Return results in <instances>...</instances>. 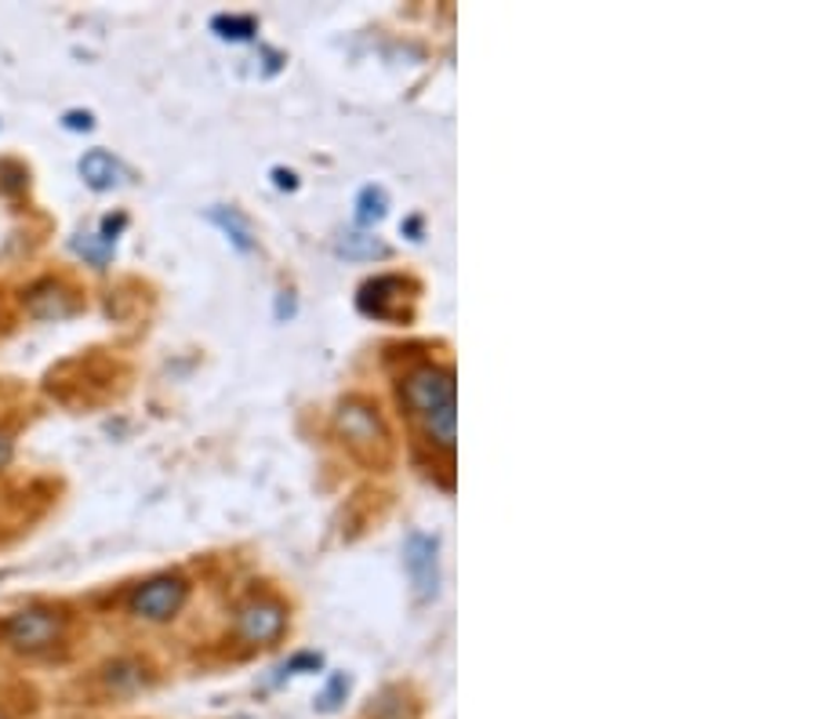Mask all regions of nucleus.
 Instances as JSON below:
<instances>
[{"instance_id": "f257e3e1", "label": "nucleus", "mask_w": 817, "mask_h": 719, "mask_svg": "<svg viewBox=\"0 0 817 719\" xmlns=\"http://www.w3.org/2000/svg\"><path fill=\"white\" fill-rule=\"evenodd\" d=\"M404 400L414 411V418L422 422V429L436 440L443 451L454 447V425H459V407H454V375L447 367L436 364H422L414 367L404 378Z\"/></svg>"}, {"instance_id": "f03ea898", "label": "nucleus", "mask_w": 817, "mask_h": 719, "mask_svg": "<svg viewBox=\"0 0 817 719\" xmlns=\"http://www.w3.org/2000/svg\"><path fill=\"white\" fill-rule=\"evenodd\" d=\"M62 629H66V614L55 611V607H22V611L0 621L4 643L16 647L22 654L48 651V647L62 640Z\"/></svg>"}, {"instance_id": "7ed1b4c3", "label": "nucleus", "mask_w": 817, "mask_h": 719, "mask_svg": "<svg viewBox=\"0 0 817 719\" xmlns=\"http://www.w3.org/2000/svg\"><path fill=\"white\" fill-rule=\"evenodd\" d=\"M189 597V585L183 578L175 574H160V578H149L146 585H138L131 592V614L142 618V621H171L178 611H183V603Z\"/></svg>"}, {"instance_id": "20e7f679", "label": "nucleus", "mask_w": 817, "mask_h": 719, "mask_svg": "<svg viewBox=\"0 0 817 719\" xmlns=\"http://www.w3.org/2000/svg\"><path fill=\"white\" fill-rule=\"evenodd\" d=\"M338 429H342V436L350 440L356 451L367 454V459H375V451H378V459H385V451H390V436H385L382 418L367 404H356V400L342 404Z\"/></svg>"}, {"instance_id": "39448f33", "label": "nucleus", "mask_w": 817, "mask_h": 719, "mask_svg": "<svg viewBox=\"0 0 817 719\" xmlns=\"http://www.w3.org/2000/svg\"><path fill=\"white\" fill-rule=\"evenodd\" d=\"M287 626V611L284 603H276L269 597H255L247 600L240 611H237V636L244 643H255V647H266L273 640H280V632Z\"/></svg>"}, {"instance_id": "423d86ee", "label": "nucleus", "mask_w": 817, "mask_h": 719, "mask_svg": "<svg viewBox=\"0 0 817 719\" xmlns=\"http://www.w3.org/2000/svg\"><path fill=\"white\" fill-rule=\"evenodd\" d=\"M404 563H407V574L414 582V592H419V600H433L436 597V585H440V567H436V538L429 534H407L404 542Z\"/></svg>"}, {"instance_id": "0eeeda50", "label": "nucleus", "mask_w": 817, "mask_h": 719, "mask_svg": "<svg viewBox=\"0 0 817 719\" xmlns=\"http://www.w3.org/2000/svg\"><path fill=\"white\" fill-rule=\"evenodd\" d=\"M393 292H404V280L400 276H378V280L364 284V292H360V309L367 316H378V321H390V316H396L393 302H400V295Z\"/></svg>"}, {"instance_id": "6e6552de", "label": "nucleus", "mask_w": 817, "mask_h": 719, "mask_svg": "<svg viewBox=\"0 0 817 719\" xmlns=\"http://www.w3.org/2000/svg\"><path fill=\"white\" fill-rule=\"evenodd\" d=\"M80 178H85L91 189H114V186H120L124 168L114 154H106V149H91V154L80 157Z\"/></svg>"}, {"instance_id": "1a4fd4ad", "label": "nucleus", "mask_w": 817, "mask_h": 719, "mask_svg": "<svg viewBox=\"0 0 817 719\" xmlns=\"http://www.w3.org/2000/svg\"><path fill=\"white\" fill-rule=\"evenodd\" d=\"M26 306H30L33 316H66L73 309V302L66 298V292L59 284H37L30 295H26Z\"/></svg>"}, {"instance_id": "9d476101", "label": "nucleus", "mask_w": 817, "mask_h": 719, "mask_svg": "<svg viewBox=\"0 0 817 719\" xmlns=\"http://www.w3.org/2000/svg\"><path fill=\"white\" fill-rule=\"evenodd\" d=\"M211 223L226 229V233H229V240L237 244L240 252H252V247H255L252 226H247V218L237 211V207H211Z\"/></svg>"}, {"instance_id": "9b49d317", "label": "nucleus", "mask_w": 817, "mask_h": 719, "mask_svg": "<svg viewBox=\"0 0 817 719\" xmlns=\"http://www.w3.org/2000/svg\"><path fill=\"white\" fill-rule=\"evenodd\" d=\"M73 252L85 255L91 266H106V262L114 258V240H106L102 233H77Z\"/></svg>"}, {"instance_id": "f8f14e48", "label": "nucleus", "mask_w": 817, "mask_h": 719, "mask_svg": "<svg viewBox=\"0 0 817 719\" xmlns=\"http://www.w3.org/2000/svg\"><path fill=\"white\" fill-rule=\"evenodd\" d=\"M338 252L345 258H382L390 247L375 237H367V233H345V237L338 240Z\"/></svg>"}, {"instance_id": "ddd939ff", "label": "nucleus", "mask_w": 817, "mask_h": 719, "mask_svg": "<svg viewBox=\"0 0 817 719\" xmlns=\"http://www.w3.org/2000/svg\"><path fill=\"white\" fill-rule=\"evenodd\" d=\"M385 207H390V197H385V189L367 186L364 193H360V211H356V218H360V223H378V218L385 215Z\"/></svg>"}, {"instance_id": "4468645a", "label": "nucleus", "mask_w": 817, "mask_h": 719, "mask_svg": "<svg viewBox=\"0 0 817 719\" xmlns=\"http://www.w3.org/2000/svg\"><path fill=\"white\" fill-rule=\"evenodd\" d=\"M211 26L218 30V37H226V40H247L255 33V19L252 16H218Z\"/></svg>"}, {"instance_id": "2eb2a0df", "label": "nucleus", "mask_w": 817, "mask_h": 719, "mask_svg": "<svg viewBox=\"0 0 817 719\" xmlns=\"http://www.w3.org/2000/svg\"><path fill=\"white\" fill-rule=\"evenodd\" d=\"M106 680L114 690H135L138 683H142V672H138V666H131V661H117V666H109Z\"/></svg>"}, {"instance_id": "dca6fc26", "label": "nucleus", "mask_w": 817, "mask_h": 719, "mask_svg": "<svg viewBox=\"0 0 817 719\" xmlns=\"http://www.w3.org/2000/svg\"><path fill=\"white\" fill-rule=\"evenodd\" d=\"M62 120L69 131H91V114H80V109H69Z\"/></svg>"}, {"instance_id": "f3484780", "label": "nucleus", "mask_w": 817, "mask_h": 719, "mask_svg": "<svg viewBox=\"0 0 817 719\" xmlns=\"http://www.w3.org/2000/svg\"><path fill=\"white\" fill-rule=\"evenodd\" d=\"M11 454H16V440H11L8 429H0V469L11 462Z\"/></svg>"}, {"instance_id": "a211bd4d", "label": "nucleus", "mask_w": 817, "mask_h": 719, "mask_svg": "<svg viewBox=\"0 0 817 719\" xmlns=\"http://www.w3.org/2000/svg\"><path fill=\"white\" fill-rule=\"evenodd\" d=\"M273 178H276V186H280V189H295V175H291V171H280V168H276Z\"/></svg>"}]
</instances>
